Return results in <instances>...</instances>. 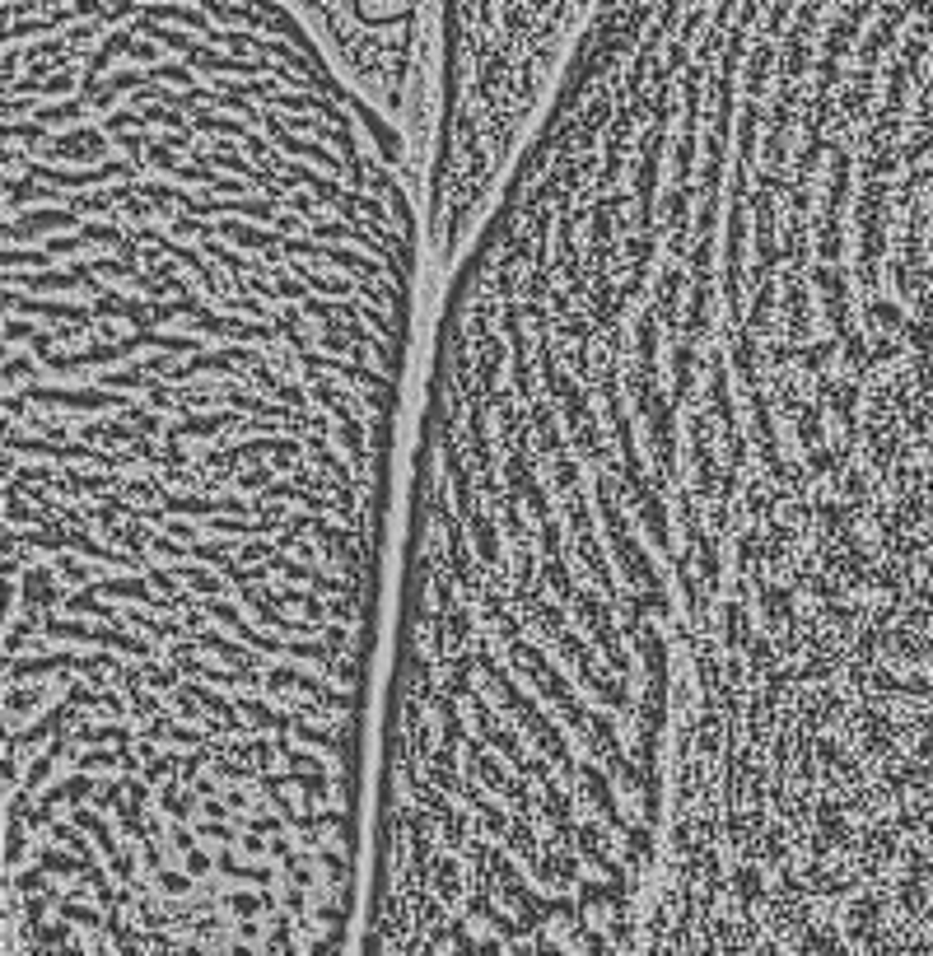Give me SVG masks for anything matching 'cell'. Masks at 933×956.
Returning <instances> with one entry per match:
<instances>
[{
  "mask_svg": "<svg viewBox=\"0 0 933 956\" xmlns=\"http://www.w3.org/2000/svg\"><path fill=\"white\" fill-rule=\"evenodd\" d=\"M420 252L285 0H5L10 956H345Z\"/></svg>",
  "mask_w": 933,
  "mask_h": 956,
  "instance_id": "cell-1",
  "label": "cell"
}]
</instances>
